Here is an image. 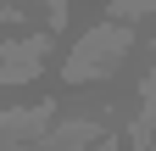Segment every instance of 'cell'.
<instances>
[{
  "mask_svg": "<svg viewBox=\"0 0 156 151\" xmlns=\"http://www.w3.org/2000/svg\"><path fill=\"white\" fill-rule=\"evenodd\" d=\"M134 50V28L123 23H101V28H89L84 39H78L67 50V62H62V79L67 84H89V79H112L117 62Z\"/></svg>",
  "mask_w": 156,
  "mask_h": 151,
  "instance_id": "obj_1",
  "label": "cell"
},
{
  "mask_svg": "<svg viewBox=\"0 0 156 151\" xmlns=\"http://www.w3.org/2000/svg\"><path fill=\"white\" fill-rule=\"evenodd\" d=\"M50 123H56V101L0 112V151H28L39 134H50Z\"/></svg>",
  "mask_w": 156,
  "mask_h": 151,
  "instance_id": "obj_2",
  "label": "cell"
},
{
  "mask_svg": "<svg viewBox=\"0 0 156 151\" xmlns=\"http://www.w3.org/2000/svg\"><path fill=\"white\" fill-rule=\"evenodd\" d=\"M45 56H50V34L6 39V45H0V84H28V79H39Z\"/></svg>",
  "mask_w": 156,
  "mask_h": 151,
  "instance_id": "obj_3",
  "label": "cell"
},
{
  "mask_svg": "<svg viewBox=\"0 0 156 151\" xmlns=\"http://www.w3.org/2000/svg\"><path fill=\"white\" fill-rule=\"evenodd\" d=\"M101 123L95 118H73V123H50V134H39L28 151H95Z\"/></svg>",
  "mask_w": 156,
  "mask_h": 151,
  "instance_id": "obj_4",
  "label": "cell"
},
{
  "mask_svg": "<svg viewBox=\"0 0 156 151\" xmlns=\"http://www.w3.org/2000/svg\"><path fill=\"white\" fill-rule=\"evenodd\" d=\"M156 11V0H112V6H106V17H112V23H140V17H151Z\"/></svg>",
  "mask_w": 156,
  "mask_h": 151,
  "instance_id": "obj_5",
  "label": "cell"
},
{
  "mask_svg": "<svg viewBox=\"0 0 156 151\" xmlns=\"http://www.w3.org/2000/svg\"><path fill=\"white\" fill-rule=\"evenodd\" d=\"M140 101H145V106H156V67L145 73V84H140Z\"/></svg>",
  "mask_w": 156,
  "mask_h": 151,
  "instance_id": "obj_6",
  "label": "cell"
},
{
  "mask_svg": "<svg viewBox=\"0 0 156 151\" xmlns=\"http://www.w3.org/2000/svg\"><path fill=\"white\" fill-rule=\"evenodd\" d=\"M45 6H50V28H62L67 23V0H45Z\"/></svg>",
  "mask_w": 156,
  "mask_h": 151,
  "instance_id": "obj_7",
  "label": "cell"
}]
</instances>
